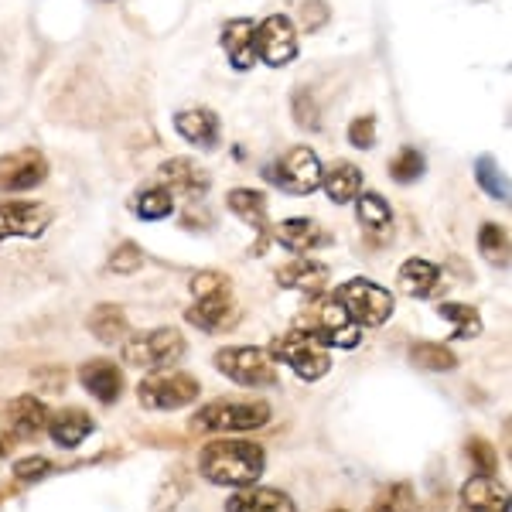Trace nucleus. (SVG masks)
<instances>
[{
	"mask_svg": "<svg viewBox=\"0 0 512 512\" xmlns=\"http://www.w3.org/2000/svg\"><path fill=\"white\" fill-rule=\"evenodd\" d=\"M478 253H482L492 267L506 270L509 267V233L502 226H495V222H485V226L478 229Z\"/></svg>",
	"mask_w": 512,
	"mask_h": 512,
	"instance_id": "obj_30",
	"label": "nucleus"
},
{
	"mask_svg": "<svg viewBox=\"0 0 512 512\" xmlns=\"http://www.w3.org/2000/svg\"><path fill=\"white\" fill-rule=\"evenodd\" d=\"M328 280V267L318 260H308V256H301V260H291L287 267L277 270V284L287 287V291H301V294H311L318 297L321 287H325Z\"/></svg>",
	"mask_w": 512,
	"mask_h": 512,
	"instance_id": "obj_23",
	"label": "nucleus"
},
{
	"mask_svg": "<svg viewBox=\"0 0 512 512\" xmlns=\"http://www.w3.org/2000/svg\"><path fill=\"white\" fill-rule=\"evenodd\" d=\"M267 468V454L256 441H212L198 454V475L212 485L226 489H246L256 485Z\"/></svg>",
	"mask_w": 512,
	"mask_h": 512,
	"instance_id": "obj_1",
	"label": "nucleus"
},
{
	"mask_svg": "<svg viewBox=\"0 0 512 512\" xmlns=\"http://www.w3.org/2000/svg\"><path fill=\"white\" fill-rule=\"evenodd\" d=\"M349 144L355 151H369L376 144V117H355L349 123Z\"/></svg>",
	"mask_w": 512,
	"mask_h": 512,
	"instance_id": "obj_40",
	"label": "nucleus"
},
{
	"mask_svg": "<svg viewBox=\"0 0 512 512\" xmlns=\"http://www.w3.org/2000/svg\"><path fill=\"white\" fill-rule=\"evenodd\" d=\"M188 352V342L178 328H154L147 335H134L123 342V362L134 369H168Z\"/></svg>",
	"mask_w": 512,
	"mask_h": 512,
	"instance_id": "obj_7",
	"label": "nucleus"
},
{
	"mask_svg": "<svg viewBox=\"0 0 512 512\" xmlns=\"http://www.w3.org/2000/svg\"><path fill=\"white\" fill-rule=\"evenodd\" d=\"M437 315L448 318L454 325V338H475L482 335V315L472 308V304H437Z\"/></svg>",
	"mask_w": 512,
	"mask_h": 512,
	"instance_id": "obj_33",
	"label": "nucleus"
},
{
	"mask_svg": "<svg viewBox=\"0 0 512 512\" xmlns=\"http://www.w3.org/2000/svg\"><path fill=\"white\" fill-rule=\"evenodd\" d=\"M226 205L236 212L243 222L260 229V243H256V253L267 250V233H270V222H267V195L256 192V188H233L226 198Z\"/></svg>",
	"mask_w": 512,
	"mask_h": 512,
	"instance_id": "obj_22",
	"label": "nucleus"
},
{
	"mask_svg": "<svg viewBox=\"0 0 512 512\" xmlns=\"http://www.w3.org/2000/svg\"><path fill=\"white\" fill-rule=\"evenodd\" d=\"M52 226V209L45 202H0V243L14 236L35 239Z\"/></svg>",
	"mask_w": 512,
	"mask_h": 512,
	"instance_id": "obj_12",
	"label": "nucleus"
},
{
	"mask_svg": "<svg viewBox=\"0 0 512 512\" xmlns=\"http://www.w3.org/2000/svg\"><path fill=\"white\" fill-rule=\"evenodd\" d=\"M321 185L335 205H349L362 192V171L352 161H335L328 164V171H321Z\"/></svg>",
	"mask_w": 512,
	"mask_h": 512,
	"instance_id": "obj_24",
	"label": "nucleus"
},
{
	"mask_svg": "<svg viewBox=\"0 0 512 512\" xmlns=\"http://www.w3.org/2000/svg\"><path fill=\"white\" fill-rule=\"evenodd\" d=\"M328 512H349V509H328Z\"/></svg>",
	"mask_w": 512,
	"mask_h": 512,
	"instance_id": "obj_45",
	"label": "nucleus"
},
{
	"mask_svg": "<svg viewBox=\"0 0 512 512\" xmlns=\"http://www.w3.org/2000/svg\"><path fill=\"white\" fill-rule=\"evenodd\" d=\"M226 512H297L294 499L280 489H267V485H246L229 495Z\"/></svg>",
	"mask_w": 512,
	"mask_h": 512,
	"instance_id": "obj_21",
	"label": "nucleus"
},
{
	"mask_svg": "<svg viewBox=\"0 0 512 512\" xmlns=\"http://www.w3.org/2000/svg\"><path fill=\"white\" fill-rule=\"evenodd\" d=\"M294 120L301 130H318L321 127V113H318V103L308 89H297L294 93Z\"/></svg>",
	"mask_w": 512,
	"mask_h": 512,
	"instance_id": "obj_38",
	"label": "nucleus"
},
{
	"mask_svg": "<svg viewBox=\"0 0 512 512\" xmlns=\"http://www.w3.org/2000/svg\"><path fill=\"white\" fill-rule=\"evenodd\" d=\"M267 352L274 362L291 366L294 376L304 379V383H318V379L328 376V369H332V355H328L325 345L311 332H301V328H291L287 335L274 338Z\"/></svg>",
	"mask_w": 512,
	"mask_h": 512,
	"instance_id": "obj_3",
	"label": "nucleus"
},
{
	"mask_svg": "<svg viewBox=\"0 0 512 512\" xmlns=\"http://www.w3.org/2000/svg\"><path fill=\"white\" fill-rule=\"evenodd\" d=\"M270 420V403L263 400H212L188 420L195 434H246Z\"/></svg>",
	"mask_w": 512,
	"mask_h": 512,
	"instance_id": "obj_2",
	"label": "nucleus"
},
{
	"mask_svg": "<svg viewBox=\"0 0 512 512\" xmlns=\"http://www.w3.org/2000/svg\"><path fill=\"white\" fill-rule=\"evenodd\" d=\"M301 332H311L325 349H332V345L335 349H355L362 338V328L349 318L338 297H318L315 318L308 321V328L301 325Z\"/></svg>",
	"mask_w": 512,
	"mask_h": 512,
	"instance_id": "obj_8",
	"label": "nucleus"
},
{
	"mask_svg": "<svg viewBox=\"0 0 512 512\" xmlns=\"http://www.w3.org/2000/svg\"><path fill=\"white\" fill-rule=\"evenodd\" d=\"M297 55V28L291 24L287 14H270L256 24V59L267 65H291Z\"/></svg>",
	"mask_w": 512,
	"mask_h": 512,
	"instance_id": "obj_10",
	"label": "nucleus"
},
{
	"mask_svg": "<svg viewBox=\"0 0 512 512\" xmlns=\"http://www.w3.org/2000/svg\"><path fill=\"white\" fill-rule=\"evenodd\" d=\"M239 318L236 311V301L229 291H219V294H205L198 297L192 308L185 311V321L195 328H202V332H222V328H229L233 321Z\"/></svg>",
	"mask_w": 512,
	"mask_h": 512,
	"instance_id": "obj_14",
	"label": "nucleus"
},
{
	"mask_svg": "<svg viewBox=\"0 0 512 512\" xmlns=\"http://www.w3.org/2000/svg\"><path fill=\"white\" fill-rule=\"evenodd\" d=\"M420 175H424V154L417 147H403L390 161V178L400 181V185H414Z\"/></svg>",
	"mask_w": 512,
	"mask_h": 512,
	"instance_id": "obj_35",
	"label": "nucleus"
},
{
	"mask_svg": "<svg viewBox=\"0 0 512 512\" xmlns=\"http://www.w3.org/2000/svg\"><path fill=\"white\" fill-rule=\"evenodd\" d=\"M192 294L195 297H205V294H219V291H233V284H229L226 274H219V270H202V274L192 277Z\"/></svg>",
	"mask_w": 512,
	"mask_h": 512,
	"instance_id": "obj_39",
	"label": "nucleus"
},
{
	"mask_svg": "<svg viewBox=\"0 0 512 512\" xmlns=\"http://www.w3.org/2000/svg\"><path fill=\"white\" fill-rule=\"evenodd\" d=\"M465 512H509V489L495 475H472L461 485Z\"/></svg>",
	"mask_w": 512,
	"mask_h": 512,
	"instance_id": "obj_16",
	"label": "nucleus"
},
{
	"mask_svg": "<svg viewBox=\"0 0 512 512\" xmlns=\"http://www.w3.org/2000/svg\"><path fill=\"white\" fill-rule=\"evenodd\" d=\"M48 427V410L38 396H14L4 407V431L18 441H35L38 434H45Z\"/></svg>",
	"mask_w": 512,
	"mask_h": 512,
	"instance_id": "obj_13",
	"label": "nucleus"
},
{
	"mask_svg": "<svg viewBox=\"0 0 512 512\" xmlns=\"http://www.w3.org/2000/svg\"><path fill=\"white\" fill-rule=\"evenodd\" d=\"M86 328L93 332V338H99L103 345H117L130 335V321L123 315V308L117 304H96L86 318Z\"/></svg>",
	"mask_w": 512,
	"mask_h": 512,
	"instance_id": "obj_26",
	"label": "nucleus"
},
{
	"mask_svg": "<svg viewBox=\"0 0 512 512\" xmlns=\"http://www.w3.org/2000/svg\"><path fill=\"white\" fill-rule=\"evenodd\" d=\"M274 236L287 246V250H294V253H308V250H318V246L328 243V236L321 233L318 222L315 219H304V216H294V219L280 222V226L274 229Z\"/></svg>",
	"mask_w": 512,
	"mask_h": 512,
	"instance_id": "obj_25",
	"label": "nucleus"
},
{
	"mask_svg": "<svg viewBox=\"0 0 512 512\" xmlns=\"http://www.w3.org/2000/svg\"><path fill=\"white\" fill-rule=\"evenodd\" d=\"M55 472V465L48 458H21L18 465H14V478H18V482H41V478L45 475H52Z\"/></svg>",
	"mask_w": 512,
	"mask_h": 512,
	"instance_id": "obj_41",
	"label": "nucleus"
},
{
	"mask_svg": "<svg viewBox=\"0 0 512 512\" xmlns=\"http://www.w3.org/2000/svg\"><path fill=\"white\" fill-rule=\"evenodd\" d=\"M178 137H185L188 144L198 151H212L219 144V117L209 106H195V110H181L175 117Z\"/></svg>",
	"mask_w": 512,
	"mask_h": 512,
	"instance_id": "obj_20",
	"label": "nucleus"
},
{
	"mask_svg": "<svg viewBox=\"0 0 512 512\" xmlns=\"http://www.w3.org/2000/svg\"><path fill=\"white\" fill-rule=\"evenodd\" d=\"M144 267V253H140V246L137 243H120L117 250H113L110 256V263H106V270L110 274H117V277H130V274H137V270Z\"/></svg>",
	"mask_w": 512,
	"mask_h": 512,
	"instance_id": "obj_37",
	"label": "nucleus"
},
{
	"mask_svg": "<svg viewBox=\"0 0 512 512\" xmlns=\"http://www.w3.org/2000/svg\"><path fill=\"white\" fill-rule=\"evenodd\" d=\"M219 41H222V48H226V55H229V65H233L236 72L253 69V62H256V24L250 18L226 21Z\"/></svg>",
	"mask_w": 512,
	"mask_h": 512,
	"instance_id": "obj_17",
	"label": "nucleus"
},
{
	"mask_svg": "<svg viewBox=\"0 0 512 512\" xmlns=\"http://www.w3.org/2000/svg\"><path fill=\"white\" fill-rule=\"evenodd\" d=\"M79 383L93 400L99 403H117L123 396V369L110 359H93L79 369Z\"/></svg>",
	"mask_w": 512,
	"mask_h": 512,
	"instance_id": "obj_15",
	"label": "nucleus"
},
{
	"mask_svg": "<svg viewBox=\"0 0 512 512\" xmlns=\"http://www.w3.org/2000/svg\"><path fill=\"white\" fill-rule=\"evenodd\" d=\"M7 451V441H4V437H0V454H4Z\"/></svg>",
	"mask_w": 512,
	"mask_h": 512,
	"instance_id": "obj_44",
	"label": "nucleus"
},
{
	"mask_svg": "<svg viewBox=\"0 0 512 512\" xmlns=\"http://www.w3.org/2000/svg\"><path fill=\"white\" fill-rule=\"evenodd\" d=\"M417 509V492L410 482H393L369 502L366 512H414Z\"/></svg>",
	"mask_w": 512,
	"mask_h": 512,
	"instance_id": "obj_31",
	"label": "nucleus"
},
{
	"mask_svg": "<svg viewBox=\"0 0 512 512\" xmlns=\"http://www.w3.org/2000/svg\"><path fill=\"white\" fill-rule=\"evenodd\" d=\"M45 431H48V437H52L55 444H59V448L72 451L96 431V420L89 417L86 410H79V407H65V410H55V414L48 417Z\"/></svg>",
	"mask_w": 512,
	"mask_h": 512,
	"instance_id": "obj_18",
	"label": "nucleus"
},
{
	"mask_svg": "<svg viewBox=\"0 0 512 512\" xmlns=\"http://www.w3.org/2000/svg\"><path fill=\"white\" fill-rule=\"evenodd\" d=\"M338 301H342V308L349 311V318L355 321L359 328H379L386 325V321L393 318V294L386 291V287L373 284V280L366 277H355V280H345L342 287H338Z\"/></svg>",
	"mask_w": 512,
	"mask_h": 512,
	"instance_id": "obj_6",
	"label": "nucleus"
},
{
	"mask_svg": "<svg viewBox=\"0 0 512 512\" xmlns=\"http://www.w3.org/2000/svg\"><path fill=\"white\" fill-rule=\"evenodd\" d=\"M410 362H414L417 369H427V373H451V369H458V355L441 342L414 345V349H410Z\"/></svg>",
	"mask_w": 512,
	"mask_h": 512,
	"instance_id": "obj_28",
	"label": "nucleus"
},
{
	"mask_svg": "<svg viewBox=\"0 0 512 512\" xmlns=\"http://www.w3.org/2000/svg\"><path fill=\"white\" fill-rule=\"evenodd\" d=\"M465 454H468V461H472L475 475H495V472H499V451H495L485 437H478V434L468 437Z\"/></svg>",
	"mask_w": 512,
	"mask_h": 512,
	"instance_id": "obj_36",
	"label": "nucleus"
},
{
	"mask_svg": "<svg viewBox=\"0 0 512 512\" xmlns=\"http://www.w3.org/2000/svg\"><path fill=\"white\" fill-rule=\"evenodd\" d=\"M35 386L41 393H62L65 390V369L59 366H48V369H35Z\"/></svg>",
	"mask_w": 512,
	"mask_h": 512,
	"instance_id": "obj_42",
	"label": "nucleus"
},
{
	"mask_svg": "<svg viewBox=\"0 0 512 512\" xmlns=\"http://www.w3.org/2000/svg\"><path fill=\"white\" fill-rule=\"evenodd\" d=\"M400 287L403 294L410 297H431L437 291V284H441V267L431 260H420V256H410L407 263L400 267Z\"/></svg>",
	"mask_w": 512,
	"mask_h": 512,
	"instance_id": "obj_27",
	"label": "nucleus"
},
{
	"mask_svg": "<svg viewBox=\"0 0 512 512\" xmlns=\"http://www.w3.org/2000/svg\"><path fill=\"white\" fill-rule=\"evenodd\" d=\"M161 181L168 185V192H181V195H205L209 192V185H212V178H209V171L202 168L198 161L192 158H171V161H164L161 164Z\"/></svg>",
	"mask_w": 512,
	"mask_h": 512,
	"instance_id": "obj_19",
	"label": "nucleus"
},
{
	"mask_svg": "<svg viewBox=\"0 0 512 512\" xmlns=\"http://www.w3.org/2000/svg\"><path fill=\"white\" fill-rule=\"evenodd\" d=\"M48 178V158L38 147H21L0 158V195L7 192H31Z\"/></svg>",
	"mask_w": 512,
	"mask_h": 512,
	"instance_id": "obj_11",
	"label": "nucleus"
},
{
	"mask_svg": "<svg viewBox=\"0 0 512 512\" xmlns=\"http://www.w3.org/2000/svg\"><path fill=\"white\" fill-rule=\"evenodd\" d=\"M134 209H137V216L147 222L168 219L171 212H175V195H171L168 188H144V192H137L134 198Z\"/></svg>",
	"mask_w": 512,
	"mask_h": 512,
	"instance_id": "obj_32",
	"label": "nucleus"
},
{
	"mask_svg": "<svg viewBox=\"0 0 512 512\" xmlns=\"http://www.w3.org/2000/svg\"><path fill=\"white\" fill-rule=\"evenodd\" d=\"M198 393H202V383L188 373H178V369H154V373L144 376V383L137 386L140 407L154 410V414L188 407V403L198 400Z\"/></svg>",
	"mask_w": 512,
	"mask_h": 512,
	"instance_id": "obj_4",
	"label": "nucleus"
},
{
	"mask_svg": "<svg viewBox=\"0 0 512 512\" xmlns=\"http://www.w3.org/2000/svg\"><path fill=\"white\" fill-rule=\"evenodd\" d=\"M355 212H359L362 226L373 229V233H379V229H390V222H393L390 202H386L379 192H359V198H355Z\"/></svg>",
	"mask_w": 512,
	"mask_h": 512,
	"instance_id": "obj_29",
	"label": "nucleus"
},
{
	"mask_svg": "<svg viewBox=\"0 0 512 512\" xmlns=\"http://www.w3.org/2000/svg\"><path fill=\"white\" fill-rule=\"evenodd\" d=\"M212 362L222 376L246 390H263L277 383V362L270 359L267 349H256V345H229V349H219Z\"/></svg>",
	"mask_w": 512,
	"mask_h": 512,
	"instance_id": "obj_5",
	"label": "nucleus"
},
{
	"mask_svg": "<svg viewBox=\"0 0 512 512\" xmlns=\"http://www.w3.org/2000/svg\"><path fill=\"white\" fill-rule=\"evenodd\" d=\"M325 21H328V4H325V0H308V4H301V24L308 31L325 28Z\"/></svg>",
	"mask_w": 512,
	"mask_h": 512,
	"instance_id": "obj_43",
	"label": "nucleus"
},
{
	"mask_svg": "<svg viewBox=\"0 0 512 512\" xmlns=\"http://www.w3.org/2000/svg\"><path fill=\"white\" fill-rule=\"evenodd\" d=\"M270 178H274L287 195H311L321 185V161L311 147H291V151L277 161V168L270 171Z\"/></svg>",
	"mask_w": 512,
	"mask_h": 512,
	"instance_id": "obj_9",
	"label": "nucleus"
},
{
	"mask_svg": "<svg viewBox=\"0 0 512 512\" xmlns=\"http://www.w3.org/2000/svg\"><path fill=\"white\" fill-rule=\"evenodd\" d=\"M475 181L482 185V192L489 198H499V202H509V181L506 175L499 171V164L489 154H482V158L475 161Z\"/></svg>",
	"mask_w": 512,
	"mask_h": 512,
	"instance_id": "obj_34",
	"label": "nucleus"
}]
</instances>
